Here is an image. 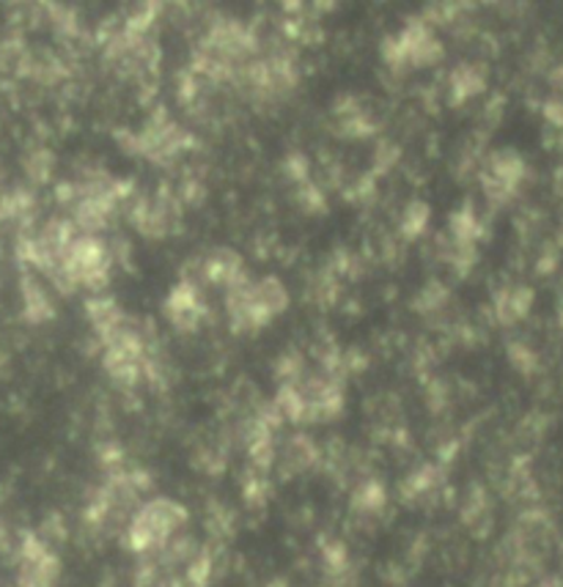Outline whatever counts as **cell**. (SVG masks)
Instances as JSON below:
<instances>
[{"mask_svg": "<svg viewBox=\"0 0 563 587\" xmlns=\"http://www.w3.org/2000/svg\"><path fill=\"white\" fill-rule=\"evenodd\" d=\"M182 522H184V511L177 505V502L168 500L149 502V505L135 516L132 527H129V544H132L135 549L160 546Z\"/></svg>", "mask_w": 563, "mask_h": 587, "instance_id": "cell-1", "label": "cell"}]
</instances>
